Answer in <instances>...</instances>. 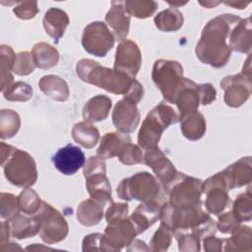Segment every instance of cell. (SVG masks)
I'll return each instance as SVG.
<instances>
[{
    "instance_id": "cell-28",
    "label": "cell",
    "mask_w": 252,
    "mask_h": 252,
    "mask_svg": "<svg viewBox=\"0 0 252 252\" xmlns=\"http://www.w3.org/2000/svg\"><path fill=\"white\" fill-rule=\"evenodd\" d=\"M181 132L190 141L201 139L206 132V120L202 113L195 111L182 117L180 120Z\"/></svg>"
},
{
    "instance_id": "cell-7",
    "label": "cell",
    "mask_w": 252,
    "mask_h": 252,
    "mask_svg": "<svg viewBox=\"0 0 252 252\" xmlns=\"http://www.w3.org/2000/svg\"><path fill=\"white\" fill-rule=\"evenodd\" d=\"M202 184L201 179L178 172L165 193L168 194L169 203L175 208H188L201 203Z\"/></svg>"
},
{
    "instance_id": "cell-12",
    "label": "cell",
    "mask_w": 252,
    "mask_h": 252,
    "mask_svg": "<svg viewBox=\"0 0 252 252\" xmlns=\"http://www.w3.org/2000/svg\"><path fill=\"white\" fill-rule=\"evenodd\" d=\"M144 162L153 169L165 192L166 188L178 173L173 163L158 147L146 150Z\"/></svg>"
},
{
    "instance_id": "cell-1",
    "label": "cell",
    "mask_w": 252,
    "mask_h": 252,
    "mask_svg": "<svg viewBox=\"0 0 252 252\" xmlns=\"http://www.w3.org/2000/svg\"><path fill=\"white\" fill-rule=\"evenodd\" d=\"M240 20L241 18L238 16L223 14L207 23L195 49L201 62L215 68H221L226 65L231 53L227 38L233 27Z\"/></svg>"
},
{
    "instance_id": "cell-6",
    "label": "cell",
    "mask_w": 252,
    "mask_h": 252,
    "mask_svg": "<svg viewBox=\"0 0 252 252\" xmlns=\"http://www.w3.org/2000/svg\"><path fill=\"white\" fill-rule=\"evenodd\" d=\"M183 78V68L179 62L164 59L155 62L152 79L166 102L172 103Z\"/></svg>"
},
{
    "instance_id": "cell-24",
    "label": "cell",
    "mask_w": 252,
    "mask_h": 252,
    "mask_svg": "<svg viewBox=\"0 0 252 252\" xmlns=\"http://www.w3.org/2000/svg\"><path fill=\"white\" fill-rule=\"evenodd\" d=\"M130 142L131 138L127 133H106L101 138L100 145L96 150V155L101 158H111L118 156L125 145Z\"/></svg>"
},
{
    "instance_id": "cell-20",
    "label": "cell",
    "mask_w": 252,
    "mask_h": 252,
    "mask_svg": "<svg viewBox=\"0 0 252 252\" xmlns=\"http://www.w3.org/2000/svg\"><path fill=\"white\" fill-rule=\"evenodd\" d=\"M161 205L156 203H142L129 217L138 234L144 232L149 226L159 219Z\"/></svg>"
},
{
    "instance_id": "cell-40",
    "label": "cell",
    "mask_w": 252,
    "mask_h": 252,
    "mask_svg": "<svg viewBox=\"0 0 252 252\" xmlns=\"http://www.w3.org/2000/svg\"><path fill=\"white\" fill-rule=\"evenodd\" d=\"M35 67L32 52L22 51L16 55L12 72L19 76H27L32 73Z\"/></svg>"
},
{
    "instance_id": "cell-14",
    "label": "cell",
    "mask_w": 252,
    "mask_h": 252,
    "mask_svg": "<svg viewBox=\"0 0 252 252\" xmlns=\"http://www.w3.org/2000/svg\"><path fill=\"white\" fill-rule=\"evenodd\" d=\"M55 168L64 175H73L85 165L86 158L83 151L72 144L59 149L52 157Z\"/></svg>"
},
{
    "instance_id": "cell-39",
    "label": "cell",
    "mask_w": 252,
    "mask_h": 252,
    "mask_svg": "<svg viewBox=\"0 0 252 252\" xmlns=\"http://www.w3.org/2000/svg\"><path fill=\"white\" fill-rule=\"evenodd\" d=\"M172 231L162 222H160L159 227L153 235V238L150 241L149 250L150 251H166L171 244Z\"/></svg>"
},
{
    "instance_id": "cell-43",
    "label": "cell",
    "mask_w": 252,
    "mask_h": 252,
    "mask_svg": "<svg viewBox=\"0 0 252 252\" xmlns=\"http://www.w3.org/2000/svg\"><path fill=\"white\" fill-rule=\"evenodd\" d=\"M14 14L22 20H31L39 12L36 1H21L17 2V6L13 8Z\"/></svg>"
},
{
    "instance_id": "cell-19",
    "label": "cell",
    "mask_w": 252,
    "mask_h": 252,
    "mask_svg": "<svg viewBox=\"0 0 252 252\" xmlns=\"http://www.w3.org/2000/svg\"><path fill=\"white\" fill-rule=\"evenodd\" d=\"M228 39L231 50L239 53H249L252 45L251 19H241L231 30Z\"/></svg>"
},
{
    "instance_id": "cell-51",
    "label": "cell",
    "mask_w": 252,
    "mask_h": 252,
    "mask_svg": "<svg viewBox=\"0 0 252 252\" xmlns=\"http://www.w3.org/2000/svg\"><path fill=\"white\" fill-rule=\"evenodd\" d=\"M204 250L208 252H220L222 250L223 239L217 238L215 235H210L204 238Z\"/></svg>"
},
{
    "instance_id": "cell-26",
    "label": "cell",
    "mask_w": 252,
    "mask_h": 252,
    "mask_svg": "<svg viewBox=\"0 0 252 252\" xmlns=\"http://www.w3.org/2000/svg\"><path fill=\"white\" fill-rule=\"evenodd\" d=\"M38 87L46 96H49L54 100L64 101L69 97V87L59 76H43L38 82Z\"/></svg>"
},
{
    "instance_id": "cell-25",
    "label": "cell",
    "mask_w": 252,
    "mask_h": 252,
    "mask_svg": "<svg viewBox=\"0 0 252 252\" xmlns=\"http://www.w3.org/2000/svg\"><path fill=\"white\" fill-rule=\"evenodd\" d=\"M111 99L103 94L92 97L83 108V117L88 122H98L104 120L111 108Z\"/></svg>"
},
{
    "instance_id": "cell-5",
    "label": "cell",
    "mask_w": 252,
    "mask_h": 252,
    "mask_svg": "<svg viewBox=\"0 0 252 252\" xmlns=\"http://www.w3.org/2000/svg\"><path fill=\"white\" fill-rule=\"evenodd\" d=\"M116 192L118 197L125 201L135 199L142 203H156L161 206L165 203H163L164 194L160 184L147 171L124 178L117 186Z\"/></svg>"
},
{
    "instance_id": "cell-27",
    "label": "cell",
    "mask_w": 252,
    "mask_h": 252,
    "mask_svg": "<svg viewBox=\"0 0 252 252\" xmlns=\"http://www.w3.org/2000/svg\"><path fill=\"white\" fill-rule=\"evenodd\" d=\"M103 205L93 198L83 201L77 209V219L85 226L97 224L103 217Z\"/></svg>"
},
{
    "instance_id": "cell-29",
    "label": "cell",
    "mask_w": 252,
    "mask_h": 252,
    "mask_svg": "<svg viewBox=\"0 0 252 252\" xmlns=\"http://www.w3.org/2000/svg\"><path fill=\"white\" fill-rule=\"evenodd\" d=\"M74 141L86 149H91L96 145L99 139V132L91 122L82 121L74 125L72 129Z\"/></svg>"
},
{
    "instance_id": "cell-38",
    "label": "cell",
    "mask_w": 252,
    "mask_h": 252,
    "mask_svg": "<svg viewBox=\"0 0 252 252\" xmlns=\"http://www.w3.org/2000/svg\"><path fill=\"white\" fill-rule=\"evenodd\" d=\"M2 94L4 98L10 101H27L32 96V89L29 84L20 81L13 83Z\"/></svg>"
},
{
    "instance_id": "cell-11",
    "label": "cell",
    "mask_w": 252,
    "mask_h": 252,
    "mask_svg": "<svg viewBox=\"0 0 252 252\" xmlns=\"http://www.w3.org/2000/svg\"><path fill=\"white\" fill-rule=\"evenodd\" d=\"M251 78L243 74L230 75L223 78L220 87L224 91V102L230 107L241 106L251 94Z\"/></svg>"
},
{
    "instance_id": "cell-4",
    "label": "cell",
    "mask_w": 252,
    "mask_h": 252,
    "mask_svg": "<svg viewBox=\"0 0 252 252\" xmlns=\"http://www.w3.org/2000/svg\"><path fill=\"white\" fill-rule=\"evenodd\" d=\"M179 121L178 111L165 101L155 106L144 119L138 133V144L144 150L158 147L162 132Z\"/></svg>"
},
{
    "instance_id": "cell-15",
    "label": "cell",
    "mask_w": 252,
    "mask_h": 252,
    "mask_svg": "<svg viewBox=\"0 0 252 252\" xmlns=\"http://www.w3.org/2000/svg\"><path fill=\"white\" fill-rule=\"evenodd\" d=\"M172 103L177 106L179 120L185 115L197 111L200 104L198 85L192 80L183 78L181 85L174 95Z\"/></svg>"
},
{
    "instance_id": "cell-32",
    "label": "cell",
    "mask_w": 252,
    "mask_h": 252,
    "mask_svg": "<svg viewBox=\"0 0 252 252\" xmlns=\"http://www.w3.org/2000/svg\"><path fill=\"white\" fill-rule=\"evenodd\" d=\"M155 24L162 32H176L183 26V15L177 8L169 7L155 17Z\"/></svg>"
},
{
    "instance_id": "cell-49",
    "label": "cell",
    "mask_w": 252,
    "mask_h": 252,
    "mask_svg": "<svg viewBox=\"0 0 252 252\" xmlns=\"http://www.w3.org/2000/svg\"><path fill=\"white\" fill-rule=\"evenodd\" d=\"M199 94H200V103L203 105H207L212 103L217 96V92L213 85L206 83L198 85Z\"/></svg>"
},
{
    "instance_id": "cell-44",
    "label": "cell",
    "mask_w": 252,
    "mask_h": 252,
    "mask_svg": "<svg viewBox=\"0 0 252 252\" xmlns=\"http://www.w3.org/2000/svg\"><path fill=\"white\" fill-rule=\"evenodd\" d=\"M83 251H90V250H102V251H109L107 242L101 233H92L86 235L83 239Z\"/></svg>"
},
{
    "instance_id": "cell-22",
    "label": "cell",
    "mask_w": 252,
    "mask_h": 252,
    "mask_svg": "<svg viewBox=\"0 0 252 252\" xmlns=\"http://www.w3.org/2000/svg\"><path fill=\"white\" fill-rule=\"evenodd\" d=\"M86 188L91 198L101 205L112 203L111 186L105 173H96L86 177Z\"/></svg>"
},
{
    "instance_id": "cell-50",
    "label": "cell",
    "mask_w": 252,
    "mask_h": 252,
    "mask_svg": "<svg viewBox=\"0 0 252 252\" xmlns=\"http://www.w3.org/2000/svg\"><path fill=\"white\" fill-rule=\"evenodd\" d=\"M144 95V89L143 86L141 85L140 82H138L136 79L134 80L131 89L129 90L128 94L124 95L125 98L130 99L131 101H133L134 103H139L141 101V99L143 98Z\"/></svg>"
},
{
    "instance_id": "cell-16",
    "label": "cell",
    "mask_w": 252,
    "mask_h": 252,
    "mask_svg": "<svg viewBox=\"0 0 252 252\" xmlns=\"http://www.w3.org/2000/svg\"><path fill=\"white\" fill-rule=\"evenodd\" d=\"M112 122L120 132L128 134L135 131L140 122V113L136 103L125 97L119 100L112 111Z\"/></svg>"
},
{
    "instance_id": "cell-33",
    "label": "cell",
    "mask_w": 252,
    "mask_h": 252,
    "mask_svg": "<svg viewBox=\"0 0 252 252\" xmlns=\"http://www.w3.org/2000/svg\"><path fill=\"white\" fill-rule=\"evenodd\" d=\"M13 49L8 45H1V92L9 88L14 81L12 70L16 60Z\"/></svg>"
},
{
    "instance_id": "cell-37",
    "label": "cell",
    "mask_w": 252,
    "mask_h": 252,
    "mask_svg": "<svg viewBox=\"0 0 252 252\" xmlns=\"http://www.w3.org/2000/svg\"><path fill=\"white\" fill-rule=\"evenodd\" d=\"M124 6L129 15L138 19L151 17L158 7L156 1H124Z\"/></svg>"
},
{
    "instance_id": "cell-10",
    "label": "cell",
    "mask_w": 252,
    "mask_h": 252,
    "mask_svg": "<svg viewBox=\"0 0 252 252\" xmlns=\"http://www.w3.org/2000/svg\"><path fill=\"white\" fill-rule=\"evenodd\" d=\"M142 64V55L138 45L131 39L121 41L116 49L113 69L135 79Z\"/></svg>"
},
{
    "instance_id": "cell-21",
    "label": "cell",
    "mask_w": 252,
    "mask_h": 252,
    "mask_svg": "<svg viewBox=\"0 0 252 252\" xmlns=\"http://www.w3.org/2000/svg\"><path fill=\"white\" fill-rule=\"evenodd\" d=\"M42 23L46 33L57 43L69 25V18L63 10L51 7L46 11Z\"/></svg>"
},
{
    "instance_id": "cell-3",
    "label": "cell",
    "mask_w": 252,
    "mask_h": 252,
    "mask_svg": "<svg viewBox=\"0 0 252 252\" xmlns=\"http://www.w3.org/2000/svg\"><path fill=\"white\" fill-rule=\"evenodd\" d=\"M1 165L5 177L18 187L32 186L37 179L36 163L27 152L1 142Z\"/></svg>"
},
{
    "instance_id": "cell-35",
    "label": "cell",
    "mask_w": 252,
    "mask_h": 252,
    "mask_svg": "<svg viewBox=\"0 0 252 252\" xmlns=\"http://www.w3.org/2000/svg\"><path fill=\"white\" fill-rule=\"evenodd\" d=\"M250 187L245 193L238 195L232 204V214L242 221H250L252 219V195Z\"/></svg>"
},
{
    "instance_id": "cell-23",
    "label": "cell",
    "mask_w": 252,
    "mask_h": 252,
    "mask_svg": "<svg viewBox=\"0 0 252 252\" xmlns=\"http://www.w3.org/2000/svg\"><path fill=\"white\" fill-rule=\"evenodd\" d=\"M8 220L10 224L11 235L15 238L25 239L33 237L35 234L39 233L40 221L35 215L32 217H26L19 213Z\"/></svg>"
},
{
    "instance_id": "cell-55",
    "label": "cell",
    "mask_w": 252,
    "mask_h": 252,
    "mask_svg": "<svg viewBox=\"0 0 252 252\" xmlns=\"http://www.w3.org/2000/svg\"><path fill=\"white\" fill-rule=\"evenodd\" d=\"M243 75H245L246 77L248 78H251V68H250V56L247 58L244 66H243V69H242V73Z\"/></svg>"
},
{
    "instance_id": "cell-46",
    "label": "cell",
    "mask_w": 252,
    "mask_h": 252,
    "mask_svg": "<svg viewBox=\"0 0 252 252\" xmlns=\"http://www.w3.org/2000/svg\"><path fill=\"white\" fill-rule=\"evenodd\" d=\"M180 251H200V239L192 232H183L175 235Z\"/></svg>"
},
{
    "instance_id": "cell-2",
    "label": "cell",
    "mask_w": 252,
    "mask_h": 252,
    "mask_svg": "<svg viewBox=\"0 0 252 252\" xmlns=\"http://www.w3.org/2000/svg\"><path fill=\"white\" fill-rule=\"evenodd\" d=\"M76 72L82 81L114 94H127L135 80L92 59H81L76 65Z\"/></svg>"
},
{
    "instance_id": "cell-45",
    "label": "cell",
    "mask_w": 252,
    "mask_h": 252,
    "mask_svg": "<svg viewBox=\"0 0 252 252\" xmlns=\"http://www.w3.org/2000/svg\"><path fill=\"white\" fill-rule=\"evenodd\" d=\"M239 220L232 214L231 211L224 212L219 216L217 228L222 233H231L237 226L240 225Z\"/></svg>"
},
{
    "instance_id": "cell-53",
    "label": "cell",
    "mask_w": 252,
    "mask_h": 252,
    "mask_svg": "<svg viewBox=\"0 0 252 252\" xmlns=\"http://www.w3.org/2000/svg\"><path fill=\"white\" fill-rule=\"evenodd\" d=\"M2 229H1V245L5 244L6 241L9 240V235L11 234V229H10V224L9 220H3L1 223Z\"/></svg>"
},
{
    "instance_id": "cell-54",
    "label": "cell",
    "mask_w": 252,
    "mask_h": 252,
    "mask_svg": "<svg viewBox=\"0 0 252 252\" xmlns=\"http://www.w3.org/2000/svg\"><path fill=\"white\" fill-rule=\"evenodd\" d=\"M223 3L225 5H227V6H231V7L235 8V9H239V10L245 9V7H247L249 5L248 2L244 3V2H240V1H238V2H223Z\"/></svg>"
},
{
    "instance_id": "cell-17",
    "label": "cell",
    "mask_w": 252,
    "mask_h": 252,
    "mask_svg": "<svg viewBox=\"0 0 252 252\" xmlns=\"http://www.w3.org/2000/svg\"><path fill=\"white\" fill-rule=\"evenodd\" d=\"M105 22L113 32L115 39L123 41L127 37L130 27V15L123 1L111 2V7L105 16Z\"/></svg>"
},
{
    "instance_id": "cell-13",
    "label": "cell",
    "mask_w": 252,
    "mask_h": 252,
    "mask_svg": "<svg viewBox=\"0 0 252 252\" xmlns=\"http://www.w3.org/2000/svg\"><path fill=\"white\" fill-rule=\"evenodd\" d=\"M137 235L136 228L128 217L117 222L108 223L103 233L109 251H120L128 246Z\"/></svg>"
},
{
    "instance_id": "cell-36",
    "label": "cell",
    "mask_w": 252,
    "mask_h": 252,
    "mask_svg": "<svg viewBox=\"0 0 252 252\" xmlns=\"http://www.w3.org/2000/svg\"><path fill=\"white\" fill-rule=\"evenodd\" d=\"M17 199L20 210L27 215H35L42 206V201L37 193L29 187L24 189Z\"/></svg>"
},
{
    "instance_id": "cell-34",
    "label": "cell",
    "mask_w": 252,
    "mask_h": 252,
    "mask_svg": "<svg viewBox=\"0 0 252 252\" xmlns=\"http://www.w3.org/2000/svg\"><path fill=\"white\" fill-rule=\"evenodd\" d=\"M21 119L19 114L12 109H2L0 112V137L9 139L17 134L20 129Z\"/></svg>"
},
{
    "instance_id": "cell-31",
    "label": "cell",
    "mask_w": 252,
    "mask_h": 252,
    "mask_svg": "<svg viewBox=\"0 0 252 252\" xmlns=\"http://www.w3.org/2000/svg\"><path fill=\"white\" fill-rule=\"evenodd\" d=\"M32 54L35 66L40 69H49L55 66L59 60L57 49L46 42H38L34 44Z\"/></svg>"
},
{
    "instance_id": "cell-18",
    "label": "cell",
    "mask_w": 252,
    "mask_h": 252,
    "mask_svg": "<svg viewBox=\"0 0 252 252\" xmlns=\"http://www.w3.org/2000/svg\"><path fill=\"white\" fill-rule=\"evenodd\" d=\"M251 165V157H245L221 171L229 190L250 183L252 178Z\"/></svg>"
},
{
    "instance_id": "cell-8",
    "label": "cell",
    "mask_w": 252,
    "mask_h": 252,
    "mask_svg": "<svg viewBox=\"0 0 252 252\" xmlns=\"http://www.w3.org/2000/svg\"><path fill=\"white\" fill-rule=\"evenodd\" d=\"M35 216L40 221L39 236L43 242L54 244L66 238L69 232L68 223L61 213L50 204L42 201V206Z\"/></svg>"
},
{
    "instance_id": "cell-41",
    "label": "cell",
    "mask_w": 252,
    "mask_h": 252,
    "mask_svg": "<svg viewBox=\"0 0 252 252\" xmlns=\"http://www.w3.org/2000/svg\"><path fill=\"white\" fill-rule=\"evenodd\" d=\"M117 157L120 162L126 165L144 162V156L141 149L137 145L132 144L131 142L125 145V147L122 149Z\"/></svg>"
},
{
    "instance_id": "cell-9",
    "label": "cell",
    "mask_w": 252,
    "mask_h": 252,
    "mask_svg": "<svg viewBox=\"0 0 252 252\" xmlns=\"http://www.w3.org/2000/svg\"><path fill=\"white\" fill-rule=\"evenodd\" d=\"M114 42L113 33L102 22H93L83 32L82 45L88 53L94 56L104 57L114 46Z\"/></svg>"
},
{
    "instance_id": "cell-52",
    "label": "cell",
    "mask_w": 252,
    "mask_h": 252,
    "mask_svg": "<svg viewBox=\"0 0 252 252\" xmlns=\"http://www.w3.org/2000/svg\"><path fill=\"white\" fill-rule=\"evenodd\" d=\"M128 251H149L146 243L139 239H134L127 247Z\"/></svg>"
},
{
    "instance_id": "cell-47",
    "label": "cell",
    "mask_w": 252,
    "mask_h": 252,
    "mask_svg": "<svg viewBox=\"0 0 252 252\" xmlns=\"http://www.w3.org/2000/svg\"><path fill=\"white\" fill-rule=\"evenodd\" d=\"M129 207L126 203H111L110 207L105 213V219L107 223L117 222L128 216Z\"/></svg>"
},
{
    "instance_id": "cell-30",
    "label": "cell",
    "mask_w": 252,
    "mask_h": 252,
    "mask_svg": "<svg viewBox=\"0 0 252 252\" xmlns=\"http://www.w3.org/2000/svg\"><path fill=\"white\" fill-rule=\"evenodd\" d=\"M225 251H251L252 250V233L251 228L245 225L237 226L229 238L223 239Z\"/></svg>"
},
{
    "instance_id": "cell-42",
    "label": "cell",
    "mask_w": 252,
    "mask_h": 252,
    "mask_svg": "<svg viewBox=\"0 0 252 252\" xmlns=\"http://www.w3.org/2000/svg\"><path fill=\"white\" fill-rule=\"evenodd\" d=\"M20 208L18 205V199L11 193L0 194V215L2 219H12L19 214Z\"/></svg>"
},
{
    "instance_id": "cell-48",
    "label": "cell",
    "mask_w": 252,
    "mask_h": 252,
    "mask_svg": "<svg viewBox=\"0 0 252 252\" xmlns=\"http://www.w3.org/2000/svg\"><path fill=\"white\" fill-rule=\"evenodd\" d=\"M106 171V167H105V162L103 160V158L97 157H91L87 162L84 165V176L85 178L93 175V174H96V173H105Z\"/></svg>"
}]
</instances>
